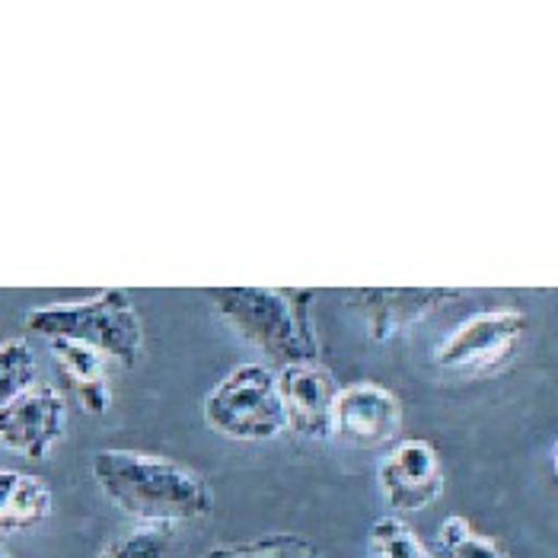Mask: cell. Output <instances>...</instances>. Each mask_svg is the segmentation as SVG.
I'll return each mask as SVG.
<instances>
[{
  "label": "cell",
  "mask_w": 558,
  "mask_h": 558,
  "mask_svg": "<svg viewBox=\"0 0 558 558\" xmlns=\"http://www.w3.org/2000/svg\"><path fill=\"white\" fill-rule=\"evenodd\" d=\"M526 329H530L526 313L511 306L475 313L434 348V364L447 374H463V377L492 374L514 357L520 342L526 339Z\"/></svg>",
  "instance_id": "5"
},
{
  "label": "cell",
  "mask_w": 558,
  "mask_h": 558,
  "mask_svg": "<svg viewBox=\"0 0 558 558\" xmlns=\"http://www.w3.org/2000/svg\"><path fill=\"white\" fill-rule=\"evenodd\" d=\"M99 492L137 523H192L215 511L208 478L170 457L144 450H99L89 463Z\"/></svg>",
  "instance_id": "1"
},
{
  "label": "cell",
  "mask_w": 558,
  "mask_h": 558,
  "mask_svg": "<svg viewBox=\"0 0 558 558\" xmlns=\"http://www.w3.org/2000/svg\"><path fill=\"white\" fill-rule=\"evenodd\" d=\"M51 357L71 389V396L81 402L86 415H106L112 409V389L106 380V357L81 342H48Z\"/></svg>",
  "instance_id": "11"
},
{
  "label": "cell",
  "mask_w": 558,
  "mask_h": 558,
  "mask_svg": "<svg viewBox=\"0 0 558 558\" xmlns=\"http://www.w3.org/2000/svg\"><path fill=\"white\" fill-rule=\"evenodd\" d=\"M553 473L558 475V440L553 444Z\"/></svg>",
  "instance_id": "18"
},
{
  "label": "cell",
  "mask_w": 558,
  "mask_h": 558,
  "mask_svg": "<svg viewBox=\"0 0 558 558\" xmlns=\"http://www.w3.org/2000/svg\"><path fill=\"white\" fill-rule=\"evenodd\" d=\"M51 488L39 475L0 470V539L36 530L51 514Z\"/></svg>",
  "instance_id": "12"
},
{
  "label": "cell",
  "mask_w": 558,
  "mask_h": 558,
  "mask_svg": "<svg viewBox=\"0 0 558 558\" xmlns=\"http://www.w3.org/2000/svg\"><path fill=\"white\" fill-rule=\"evenodd\" d=\"M440 558H508V553L485 533H478L466 517H447L437 530Z\"/></svg>",
  "instance_id": "14"
},
{
  "label": "cell",
  "mask_w": 558,
  "mask_h": 558,
  "mask_svg": "<svg viewBox=\"0 0 558 558\" xmlns=\"http://www.w3.org/2000/svg\"><path fill=\"white\" fill-rule=\"evenodd\" d=\"M36 384H39L36 354H33L29 342H23V339L0 342V412Z\"/></svg>",
  "instance_id": "15"
},
{
  "label": "cell",
  "mask_w": 558,
  "mask_h": 558,
  "mask_svg": "<svg viewBox=\"0 0 558 558\" xmlns=\"http://www.w3.org/2000/svg\"><path fill=\"white\" fill-rule=\"evenodd\" d=\"M202 558H323L319 549L294 533H271V536H258L246 543H230V546H217Z\"/></svg>",
  "instance_id": "16"
},
{
  "label": "cell",
  "mask_w": 558,
  "mask_h": 558,
  "mask_svg": "<svg viewBox=\"0 0 558 558\" xmlns=\"http://www.w3.org/2000/svg\"><path fill=\"white\" fill-rule=\"evenodd\" d=\"M175 546V526L167 523H137L125 536L112 539L99 558H170Z\"/></svg>",
  "instance_id": "17"
},
{
  "label": "cell",
  "mask_w": 558,
  "mask_h": 558,
  "mask_svg": "<svg viewBox=\"0 0 558 558\" xmlns=\"http://www.w3.org/2000/svg\"><path fill=\"white\" fill-rule=\"evenodd\" d=\"M0 558H10V556H7V553H3V549H0Z\"/></svg>",
  "instance_id": "19"
},
{
  "label": "cell",
  "mask_w": 558,
  "mask_h": 558,
  "mask_svg": "<svg viewBox=\"0 0 558 558\" xmlns=\"http://www.w3.org/2000/svg\"><path fill=\"white\" fill-rule=\"evenodd\" d=\"M29 332L45 342H81L106 361L137 367L144 354V326L129 291L106 288L84 301H58L26 313Z\"/></svg>",
  "instance_id": "3"
},
{
  "label": "cell",
  "mask_w": 558,
  "mask_h": 558,
  "mask_svg": "<svg viewBox=\"0 0 558 558\" xmlns=\"http://www.w3.org/2000/svg\"><path fill=\"white\" fill-rule=\"evenodd\" d=\"M367 558H437L428 546L418 539V533L402 520L387 514L374 520L367 533Z\"/></svg>",
  "instance_id": "13"
},
{
  "label": "cell",
  "mask_w": 558,
  "mask_h": 558,
  "mask_svg": "<svg viewBox=\"0 0 558 558\" xmlns=\"http://www.w3.org/2000/svg\"><path fill=\"white\" fill-rule=\"evenodd\" d=\"M205 425L230 440L265 444L284 434V412L278 396V374L268 364H236L202 405Z\"/></svg>",
  "instance_id": "4"
},
{
  "label": "cell",
  "mask_w": 558,
  "mask_h": 558,
  "mask_svg": "<svg viewBox=\"0 0 558 558\" xmlns=\"http://www.w3.org/2000/svg\"><path fill=\"white\" fill-rule=\"evenodd\" d=\"M457 298L460 291L450 288H357L344 294V306L364 319L371 342L387 344Z\"/></svg>",
  "instance_id": "8"
},
{
  "label": "cell",
  "mask_w": 558,
  "mask_h": 558,
  "mask_svg": "<svg viewBox=\"0 0 558 558\" xmlns=\"http://www.w3.org/2000/svg\"><path fill=\"white\" fill-rule=\"evenodd\" d=\"M205 294L215 303L217 316L265 361H271V371L319 361L316 332L306 316L313 291L294 294L278 288H211Z\"/></svg>",
  "instance_id": "2"
},
{
  "label": "cell",
  "mask_w": 558,
  "mask_h": 558,
  "mask_svg": "<svg viewBox=\"0 0 558 558\" xmlns=\"http://www.w3.org/2000/svg\"><path fill=\"white\" fill-rule=\"evenodd\" d=\"M64 428L68 399L51 384L39 380L0 412V447L26 460H43L64 437Z\"/></svg>",
  "instance_id": "7"
},
{
  "label": "cell",
  "mask_w": 558,
  "mask_h": 558,
  "mask_svg": "<svg viewBox=\"0 0 558 558\" xmlns=\"http://www.w3.org/2000/svg\"><path fill=\"white\" fill-rule=\"evenodd\" d=\"M377 488L396 517L430 508L444 492V466L437 450L422 437L399 440L377 463Z\"/></svg>",
  "instance_id": "6"
},
{
  "label": "cell",
  "mask_w": 558,
  "mask_h": 558,
  "mask_svg": "<svg viewBox=\"0 0 558 558\" xmlns=\"http://www.w3.org/2000/svg\"><path fill=\"white\" fill-rule=\"evenodd\" d=\"M402 428V405L380 384H351L339 389L332 409V437L354 450H380Z\"/></svg>",
  "instance_id": "9"
},
{
  "label": "cell",
  "mask_w": 558,
  "mask_h": 558,
  "mask_svg": "<svg viewBox=\"0 0 558 558\" xmlns=\"http://www.w3.org/2000/svg\"><path fill=\"white\" fill-rule=\"evenodd\" d=\"M278 374V396L284 412V430L306 437V440H326L332 437V409L339 389L332 374L319 361H301L291 367L275 371Z\"/></svg>",
  "instance_id": "10"
}]
</instances>
